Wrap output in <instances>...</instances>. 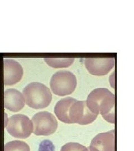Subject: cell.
Returning <instances> with one entry per match:
<instances>
[{"instance_id":"obj_1","label":"cell","mask_w":134,"mask_h":151,"mask_svg":"<svg viewBox=\"0 0 134 151\" xmlns=\"http://www.w3.org/2000/svg\"><path fill=\"white\" fill-rule=\"evenodd\" d=\"M86 101L88 108L93 113L100 114L108 122L115 123V95L106 88H98L88 95Z\"/></svg>"},{"instance_id":"obj_2","label":"cell","mask_w":134,"mask_h":151,"mask_svg":"<svg viewBox=\"0 0 134 151\" xmlns=\"http://www.w3.org/2000/svg\"><path fill=\"white\" fill-rule=\"evenodd\" d=\"M23 95L27 105L35 109L48 107L52 100L50 89L38 82H32L25 87Z\"/></svg>"},{"instance_id":"obj_3","label":"cell","mask_w":134,"mask_h":151,"mask_svg":"<svg viewBox=\"0 0 134 151\" xmlns=\"http://www.w3.org/2000/svg\"><path fill=\"white\" fill-rule=\"evenodd\" d=\"M77 78L71 72L59 70L52 76L50 86L55 95L64 96L72 94L77 86Z\"/></svg>"},{"instance_id":"obj_4","label":"cell","mask_w":134,"mask_h":151,"mask_svg":"<svg viewBox=\"0 0 134 151\" xmlns=\"http://www.w3.org/2000/svg\"><path fill=\"white\" fill-rule=\"evenodd\" d=\"M5 127L11 136L19 139H27L33 131L32 121L28 116L21 114L11 116L7 120Z\"/></svg>"},{"instance_id":"obj_5","label":"cell","mask_w":134,"mask_h":151,"mask_svg":"<svg viewBox=\"0 0 134 151\" xmlns=\"http://www.w3.org/2000/svg\"><path fill=\"white\" fill-rule=\"evenodd\" d=\"M33 133L36 135H51L58 128V122L53 115L47 111L35 114L32 118Z\"/></svg>"},{"instance_id":"obj_6","label":"cell","mask_w":134,"mask_h":151,"mask_svg":"<svg viewBox=\"0 0 134 151\" xmlns=\"http://www.w3.org/2000/svg\"><path fill=\"white\" fill-rule=\"evenodd\" d=\"M69 117L71 124L77 123L84 125L93 122L97 115L90 110L86 101L76 100L70 108Z\"/></svg>"},{"instance_id":"obj_7","label":"cell","mask_w":134,"mask_h":151,"mask_svg":"<svg viewBox=\"0 0 134 151\" xmlns=\"http://www.w3.org/2000/svg\"><path fill=\"white\" fill-rule=\"evenodd\" d=\"M23 68L18 62L11 59L4 60V81L5 86H12L21 81Z\"/></svg>"},{"instance_id":"obj_8","label":"cell","mask_w":134,"mask_h":151,"mask_svg":"<svg viewBox=\"0 0 134 151\" xmlns=\"http://www.w3.org/2000/svg\"><path fill=\"white\" fill-rule=\"evenodd\" d=\"M85 65L87 70L93 75H107L115 65L114 58H86Z\"/></svg>"},{"instance_id":"obj_9","label":"cell","mask_w":134,"mask_h":151,"mask_svg":"<svg viewBox=\"0 0 134 151\" xmlns=\"http://www.w3.org/2000/svg\"><path fill=\"white\" fill-rule=\"evenodd\" d=\"M115 130L101 133L95 137L89 147L90 151H115Z\"/></svg>"},{"instance_id":"obj_10","label":"cell","mask_w":134,"mask_h":151,"mask_svg":"<svg viewBox=\"0 0 134 151\" xmlns=\"http://www.w3.org/2000/svg\"><path fill=\"white\" fill-rule=\"evenodd\" d=\"M25 100L23 94L14 88L7 89L4 92L5 108L12 112H18L25 106Z\"/></svg>"},{"instance_id":"obj_11","label":"cell","mask_w":134,"mask_h":151,"mask_svg":"<svg viewBox=\"0 0 134 151\" xmlns=\"http://www.w3.org/2000/svg\"><path fill=\"white\" fill-rule=\"evenodd\" d=\"M76 100L73 97H65L56 104L54 113L60 121L67 124H71L69 117V110L72 104Z\"/></svg>"},{"instance_id":"obj_12","label":"cell","mask_w":134,"mask_h":151,"mask_svg":"<svg viewBox=\"0 0 134 151\" xmlns=\"http://www.w3.org/2000/svg\"><path fill=\"white\" fill-rule=\"evenodd\" d=\"M44 60L48 65L55 68H67L72 65L74 58H46Z\"/></svg>"},{"instance_id":"obj_13","label":"cell","mask_w":134,"mask_h":151,"mask_svg":"<svg viewBox=\"0 0 134 151\" xmlns=\"http://www.w3.org/2000/svg\"><path fill=\"white\" fill-rule=\"evenodd\" d=\"M4 151H30V149L29 146L24 142L13 140L6 144Z\"/></svg>"},{"instance_id":"obj_14","label":"cell","mask_w":134,"mask_h":151,"mask_svg":"<svg viewBox=\"0 0 134 151\" xmlns=\"http://www.w3.org/2000/svg\"><path fill=\"white\" fill-rule=\"evenodd\" d=\"M86 148L78 143L70 142L65 144L61 148L60 151H82Z\"/></svg>"},{"instance_id":"obj_15","label":"cell","mask_w":134,"mask_h":151,"mask_svg":"<svg viewBox=\"0 0 134 151\" xmlns=\"http://www.w3.org/2000/svg\"><path fill=\"white\" fill-rule=\"evenodd\" d=\"M38 151H55V146L52 141L44 140L40 143Z\"/></svg>"},{"instance_id":"obj_16","label":"cell","mask_w":134,"mask_h":151,"mask_svg":"<svg viewBox=\"0 0 134 151\" xmlns=\"http://www.w3.org/2000/svg\"><path fill=\"white\" fill-rule=\"evenodd\" d=\"M82 151H90L89 150V147H86L84 150H83Z\"/></svg>"}]
</instances>
